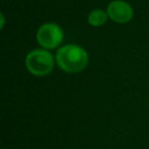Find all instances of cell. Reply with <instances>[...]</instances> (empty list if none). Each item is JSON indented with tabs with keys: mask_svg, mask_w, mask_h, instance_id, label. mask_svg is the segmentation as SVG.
<instances>
[{
	"mask_svg": "<svg viewBox=\"0 0 149 149\" xmlns=\"http://www.w3.org/2000/svg\"><path fill=\"white\" fill-rule=\"evenodd\" d=\"M36 39L38 44L44 49H55L63 40V31L57 24L45 23L38 29Z\"/></svg>",
	"mask_w": 149,
	"mask_h": 149,
	"instance_id": "3957f363",
	"label": "cell"
},
{
	"mask_svg": "<svg viewBox=\"0 0 149 149\" xmlns=\"http://www.w3.org/2000/svg\"><path fill=\"white\" fill-rule=\"evenodd\" d=\"M108 17L118 24H127L133 19L134 10L132 6L123 0H113L106 8Z\"/></svg>",
	"mask_w": 149,
	"mask_h": 149,
	"instance_id": "277c9868",
	"label": "cell"
},
{
	"mask_svg": "<svg viewBox=\"0 0 149 149\" xmlns=\"http://www.w3.org/2000/svg\"><path fill=\"white\" fill-rule=\"evenodd\" d=\"M108 15L103 9H93L88 15V23L92 27H101L107 21Z\"/></svg>",
	"mask_w": 149,
	"mask_h": 149,
	"instance_id": "5b68a950",
	"label": "cell"
},
{
	"mask_svg": "<svg viewBox=\"0 0 149 149\" xmlns=\"http://www.w3.org/2000/svg\"><path fill=\"white\" fill-rule=\"evenodd\" d=\"M55 61L60 70L68 74H76L85 70L89 62L88 53L76 44H66L57 49Z\"/></svg>",
	"mask_w": 149,
	"mask_h": 149,
	"instance_id": "6da1fadb",
	"label": "cell"
},
{
	"mask_svg": "<svg viewBox=\"0 0 149 149\" xmlns=\"http://www.w3.org/2000/svg\"><path fill=\"white\" fill-rule=\"evenodd\" d=\"M26 68L36 77H44L53 70L54 57L49 50L34 49L26 56Z\"/></svg>",
	"mask_w": 149,
	"mask_h": 149,
	"instance_id": "7a4b0ae2",
	"label": "cell"
}]
</instances>
